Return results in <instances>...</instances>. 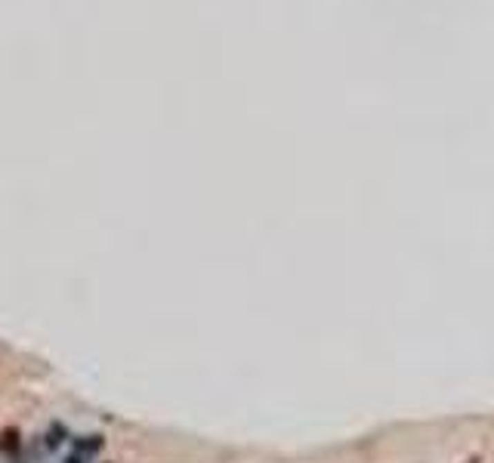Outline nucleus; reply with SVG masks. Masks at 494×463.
I'll return each mask as SVG.
<instances>
[{"mask_svg": "<svg viewBox=\"0 0 494 463\" xmlns=\"http://www.w3.org/2000/svg\"><path fill=\"white\" fill-rule=\"evenodd\" d=\"M65 442V426L62 423H53L50 433H47V448H59Z\"/></svg>", "mask_w": 494, "mask_h": 463, "instance_id": "nucleus-3", "label": "nucleus"}, {"mask_svg": "<svg viewBox=\"0 0 494 463\" xmlns=\"http://www.w3.org/2000/svg\"><path fill=\"white\" fill-rule=\"evenodd\" d=\"M19 448H22V442H19V433H16V429H6V433L0 435V451L16 454Z\"/></svg>", "mask_w": 494, "mask_h": 463, "instance_id": "nucleus-2", "label": "nucleus"}, {"mask_svg": "<svg viewBox=\"0 0 494 463\" xmlns=\"http://www.w3.org/2000/svg\"><path fill=\"white\" fill-rule=\"evenodd\" d=\"M99 448H102V435H87V439H81V442H77V454H84V457L96 454Z\"/></svg>", "mask_w": 494, "mask_h": 463, "instance_id": "nucleus-1", "label": "nucleus"}, {"mask_svg": "<svg viewBox=\"0 0 494 463\" xmlns=\"http://www.w3.org/2000/svg\"><path fill=\"white\" fill-rule=\"evenodd\" d=\"M65 463H87V457H84V454H77V451H75V454H71V457L65 460Z\"/></svg>", "mask_w": 494, "mask_h": 463, "instance_id": "nucleus-4", "label": "nucleus"}]
</instances>
